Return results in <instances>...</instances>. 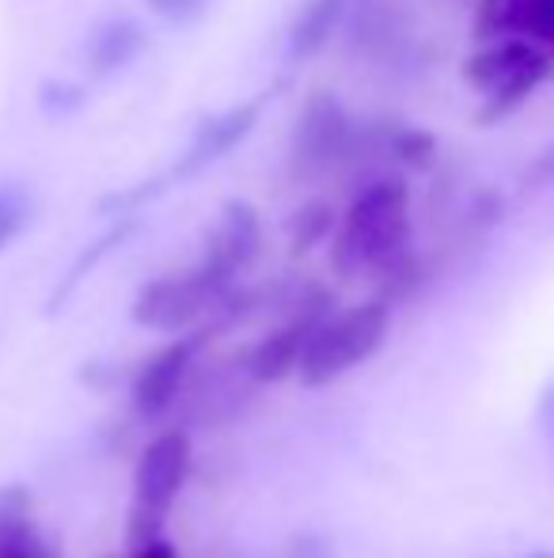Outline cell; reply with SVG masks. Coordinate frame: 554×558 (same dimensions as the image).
I'll return each mask as SVG.
<instances>
[{
  "label": "cell",
  "instance_id": "obj_23",
  "mask_svg": "<svg viewBox=\"0 0 554 558\" xmlns=\"http://www.w3.org/2000/svg\"><path fill=\"white\" fill-rule=\"evenodd\" d=\"M126 558H183V555H178V547L171 544L168 532H163V536L145 539V544H137V547H126Z\"/></svg>",
  "mask_w": 554,
  "mask_h": 558
},
{
  "label": "cell",
  "instance_id": "obj_1",
  "mask_svg": "<svg viewBox=\"0 0 554 558\" xmlns=\"http://www.w3.org/2000/svg\"><path fill=\"white\" fill-rule=\"evenodd\" d=\"M410 179L384 171L354 186L331 235V270L342 281H377L387 266L415 251V217H410Z\"/></svg>",
  "mask_w": 554,
  "mask_h": 558
},
{
  "label": "cell",
  "instance_id": "obj_10",
  "mask_svg": "<svg viewBox=\"0 0 554 558\" xmlns=\"http://www.w3.org/2000/svg\"><path fill=\"white\" fill-rule=\"evenodd\" d=\"M262 247H267V225L262 214L247 198H229L217 214L213 232L206 235V251L201 258L213 263L221 274L239 281V274L251 270L259 263Z\"/></svg>",
  "mask_w": 554,
  "mask_h": 558
},
{
  "label": "cell",
  "instance_id": "obj_12",
  "mask_svg": "<svg viewBox=\"0 0 554 558\" xmlns=\"http://www.w3.org/2000/svg\"><path fill=\"white\" fill-rule=\"evenodd\" d=\"M148 50V27L137 15H107L84 38V76L114 81Z\"/></svg>",
  "mask_w": 554,
  "mask_h": 558
},
{
  "label": "cell",
  "instance_id": "obj_4",
  "mask_svg": "<svg viewBox=\"0 0 554 558\" xmlns=\"http://www.w3.org/2000/svg\"><path fill=\"white\" fill-rule=\"evenodd\" d=\"M194 471V441L186 426L160 429L134 460V494L126 517V547L156 539L168 532L171 506L186 490Z\"/></svg>",
  "mask_w": 554,
  "mask_h": 558
},
{
  "label": "cell",
  "instance_id": "obj_15",
  "mask_svg": "<svg viewBox=\"0 0 554 558\" xmlns=\"http://www.w3.org/2000/svg\"><path fill=\"white\" fill-rule=\"evenodd\" d=\"M338 209H334L331 198H304L300 206L288 214L285 221V251L288 258H308L316 247L331 243L334 228H338Z\"/></svg>",
  "mask_w": 554,
  "mask_h": 558
},
{
  "label": "cell",
  "instance_id": "obj_17",
  "mask_svg": "<svg viewBox=\"0 0 554 558\" xmlns=\"http://www.w3.org/2000/svg\"><path fill=\"white\" fill-rule=\"evenodd\" d=\"M387 156H392V168L403 175H429V171L441 163V141L433 130L415 122H392V141H387Z\"/></svg>",
  "mask_w": 554,
  "mask_h": 558
},
{
  "label": "cell",
  "instance_id": "obj_27",
  "mask_svg": "<svg viewBox=\"0 0 554 558\" xmlns=\"http://www.w3.org/2000/svg\"><path fill=\"white\" fill-rule=\"evenodd\" d=\"M107 558H126V555H107Z\"/></svg>",
  "mask_w": 554,
  "mask_h": 558
},
{
  "label": "cell",
  "instance_id": "obj_9",
  "mask_svg": "<svg viewBox=\"0 0 554 558\" xmlns=\"http://www.w3.org/2000/svg\"><path fill=\"white\" fill-rule=\"evenodd\" d=\"M270 99H274L270 92H259V96H247V99H239V104L224 107V111L201 118V122L194 125L186 148L178 153V160L171 163V171H168L171 183H190L201 171L217 168L224 156L236 153V148L259 130Z\"/></svg>",
  "mask_w": 554,
  "mask_h": 558
},
{
  "label": "cell",
  "instance_id": "obj_14",
  "mask_svg": "<svg viewBox=\"0 0 554 558\" xmlns=\"http://www.w3.org/2000/svg\"><path fill=\"white\" fill-rule=\"evenodd\" d=\"M137 228H140V214H134V217H114V221L107 225L103 232H99L96 240H91L88 247L81 251V255H76V263L65 270V278H61L58 286H53L50 301H46V316H58V312L65 308V304L76 296V289H81L84 281H88V274H96L103 258H111L114 251L122 247V243L134 240Z\"/></svg>",
  "mask_w": 554,
  "mask_h": 558
},
{
  "label": "cell",
  "instance_id": "obj_20",
  "mask_svg": "<svg viewBox=\"0 0 554 558\" xmlns=\"http://www.w3.org/2000/svg\"><path fill=\"white\" fill-rule=\"evenodd\" d=\"M145 4V12L152 15V20H160L163 27H198L201 20L209 15V8H213V0H140Z\"/></svg>",
  "mask_w": 554,
  "mask_h": 558
},
{
  "label": "cell",
  "instance_id": "obj_3",
  "mask_svg": "<svg viewBox=\"0 0 554 558\" xmlns=\"http://www.w3.org/2000/svg\"><path fill=\"white\" fill-rule=\"evenodd\" d=\"M551 53L520 35L482 43L459 69L467 88L479 92V111H475L479 125H497L517 114L540 92V84L551 81Z\"/></svg>",
  "mask_w": 554,
  "mask_h": 558
},
{
  "label": "cell",
  "instance_id": "obj_11",
  "mask_svg": "<svg viewBox=\"0 0 554 558\" xmlns=\"http://www.w3.org/2000/svg\"><path fill=\"white\" fill-rule=\"evenodd\" d=\"M471 35L475 43L520 35L554 50V0H475Z\"/></svg>",
  "mask_w": 554,
  "mask_h": 558
},
{
  "label": "cell",
  "instance_id": "obj_26",
  "mask_svg": "<svg viewBox=\"0 0 554 558\" xmlns=\"http://www.w3.org/2000/svg\"><path fill=\"white\" fill-rule=\"evenodd\" d=\"M528 558H554V551H535V555H528Z\"/></svg>",
  "mask_w": 554,
  "mask_h": 558
},
{
  "label": "cell",
  "instance_id": "obj_6",
  "mask_svg": "<svg viewBox=\"0 0 554 558\" xmlns=\"http://www.w3.org/2000/svg\"><path fill=\"white\" fill-rule=\"evenodd\" d=\"M236 281L221 274L213 263L198 258L194 266L175 274H160V278L145 281L137 289L134 304H130V319L140 331H160V335H186L198 331L213 319L221 301Z\"/></svg>",
  "mask_w": 554,
  "mask_h": 558
},
{
  "label": "cell",
  "instance_id": "obj_13",
  "mask_svg": "<svg viewBox=\"0 0 554 558\" xmlns=\"http://www.w3.org/2000/svg\"><path fill=\"white\" fill-rule=\"evenodd\" d=\"M349 4H354V0H304L300 12L288 23L285 58L293 61V65H304V61L319 58V53L342 35Z\"/></svg>",
  "mask_w": 554,
  "mask_h": 558
},
{
  "label": "cell",
  "instance_id": "obj_18",
  "mask_svg": "<svg viewBox=\"0 0 554 558\" xmlns=\"http://www.w3.org/2000/svg\"><path fill=\"white\" fill-rule=\"evenodd\" d=\"M30 217H35V194H30V186L0 179V251H8V243H15L27 232Z\"/></svg>",
  "mask_w": 554,
  "mask_h": 558
},
{
  "label": "cell",
  "instance_id": "obj_19",
  "mask_svg": "<svg viewBox=\"0 0 554 558\" xmlns=\"http://www.w3.org/2000/svg\"><path fill=\"white\" fill-rule=\"evenodd\" d=\"M171 186V179H168V171L163 175H156V179H145V183H134V186H119V191H111V194H103V198L96 202V214L99 217H134L140 214V209L148 206V202H156L163 191Z\"/></svg>",
  "mask_w": 554,
  "mask_h": 558
},
{
  "label": "cell",
  "instance_id": "obj_7",
  "mask_svg": "<svg viewBox=\"0 0 554 558\" xmlns=\"http://www.w3.org/2000/svg\"><path fill=\"white\" fill-rule=\"evenodd\" d=\"M338 38L357 65L380 73H399L415 58V20L407 0H354Z\"/></svg>",
  "mask_w": 554,
  "mask_h": 558
},
{
  "label": "cell",
  "instance_id": "obj_5",
  "mask_svg": "<svg viewBox=\"0 0 554 558\" xmlns=\"http://www.w3.org/2000/svg\"><path fill=\"white\" fill-rule=\"evenodd\" d=\"M361 118L331 88H311L296 111L285 145V179L293 186H319L338 179L349 148H354Z\"/></svg>",
  "mask_w": 554,
  "mask_h": 558
},
{
  "label": "cell",
  "instance_id": "obj_21",
  "mask_svg": "<svg viewBox=\"0 0 554 558\" xmlns=\"http://www.w3.org/2000/svg\"><path fill=\"white\" fill-rule=\"evenodd\" d=\"M88 104V88L84 84H69V81H50L38 88V107L50 118H69Z\"/></svg>",
  "mask_w": 554,
  "mask_h": 558
},
{
  "label": "cell",
  "instance_id": "obj_22",
  "mask_svg": "<svg viewBox=\"0 0 554 558\" xmlns=\"http://www.w3.org/2000/svg\"><path fill=\"white\" fill-rule=\"evenodd\" d=\"M547 186H554V145L543 148V153L520 171V191L535 194V191H547Z\"/></svg>",
  "mask_w": 554,
  "mask_h": 558
},
{
  "label": "cell",
  "instance_id": "obj_2",
  "mask_svg": "<svg viewBox=\"0 0 554 558\" xmlns=\"http://www.w3.org/2000/svg\"><path fill=\"white\" fill-rule=\"evenodd\" d=\"M392 335V304L384 296H369L349 308H334L323 324L311 331L308 345L296 365V380L304 388H327L346 373L361 368L384 350Z\"/></svg>",
  "mask_w": 554,
  "mask_h": 558
},
{
  "label": "cell",
  "instance_id": "obj_8",
  "mask_svg": "<svg viewBox=\"0 0 554 558\" xmlns=\"http://www.w3.org/2000/svg\"><path fill=\"white\" fill-rule=\"evenodd\" d=\"M209 342H213V335L198 327V331L171 335V342H163L160 350L140 361L134 380H130V403H134L137 418L156 422L168 411H175L178 396H183L186 380H190L194 365Z\"/></svg>",
  "mask_w": 554,
  "mask_h": 558
},
{
  "label": "cell",
  "instance_id": "obj_25",
  "mask_svg": "<svg viewBox=\"0 0 554 558\" xmlns=\"http://www.w3.org/2000/svg\"><path fill=\"white\" fill-rule=\"evenodd\" d=\"M547 418H554V384H551V391H547Z\"/></svg>",
  "mask_w": 554,
  "mask_h": 558
},
{
  "label": "cell",
  "instance_id": "obj_16",
  "mask_svg": "<svg viewBox=\"0 0 554 558\" xmlns=\"http://www.w3.org/2000/svg\"><path fill=\"white\" fill-rule=\"evenodd\" d=\"M35 536H42V529L35 521V494H30V486H0V558H12L15 551H23Z\"/></svg>",
  "mask_w": 554,
  "mask_h": 558
},
{
  "label": "cell",
  "instance_id": "obj_24",
  "mask_svg": "<svg viewBox=\"0 0 554 558\" xmlns=\"http://www.w3.org/2000/svg\"><path fill=\"white\" fill-rule=\"evenodd\" d=\"M12 558H61V551H58V547H53L46 536H35L27 547H23L20 555H12Z\"/></svg>",
  "mask_w": 554,
  "mask_h": 558
}]
</instances>
